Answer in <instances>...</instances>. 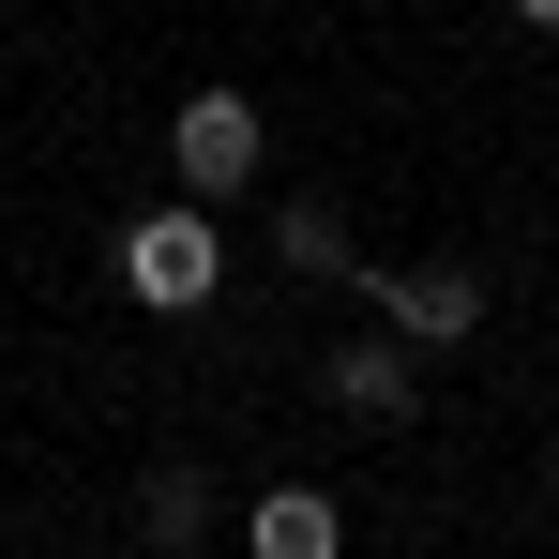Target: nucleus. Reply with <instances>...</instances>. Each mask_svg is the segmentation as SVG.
I'll list each match as a JSON object with an SVG mask.
<instances>
[{
    "label": "nucleus",
    "instance_id": "nucleus-3",
    "mask_svg": "<svg viewBox=\"0 0 559 559\" xmlns=\"http://www.w3.org/2000/svg\"><path fill=\"white\" fill-rule=\"evenodd\" d=\"M378 318H393V348H454V333H484V287L454 273V258H424V273H364Z\"/></svg>",
    "mask_w": 559,
    "mask_h": 559
},
{
    "label": "nucleus",
    "instance_id": "nucleus-6",
    "mask_svg": "<svg viewBox=\"0 0 559 559\" xmlns=\"http://www.w3.org/2000/svg\"><path fill=\"white\" fill-rule=\"evenodd\" d=\"M152 545H167V559H182V545H212V484H197L182 454L152 468Z\"/></svg>",
    "mask_w": 559,
    "mask_h": 559
},
{
    "label": "nucleus",
    "instance_id": "nucleus-1",
    "mask_svg": "<svg viewBox=\"0 0 559 559\" xmlns=\"http://www.w3.org/2000/svg\"><path fill=\"white\" fill-rule=\"evenodd\" d=\"M121 287H136L152 318H197V302L227 287V242H212V212H197V197L136 212V227H121Z\"/></svg>",
    "mask_w": 559,
    "mask_h": 559
},
{
    "label": "nucleus",
    "instance_id": "nucleus-8",
    "mask_svg": "<svg viewBox=\"0 0 559 559\" xmlns=\"http://www.w3.org/2000/svg\"><path fill=\"white\" fill-rule=\"evenodd\" d=\"M514 15H530V31H559V0H514Z\"/></svg>",
    "mask_w": 559,
    "mask_h": 559
},
{
    "label": "nucleus",
    "instance_id": "nucleus-5",
    "mask_svg": "<svg viewBox=\"0 0 559 559\" xmlns=\"http://www.w3.org/2000/svg\"><path fill=\"white\" fill-rule=\"evenodd\" d=\"M333 408H348V424H408V408H424V393H408V348H393V333H348V348H333Z\"/></svg>",
    "mask_w": 559,
    "mask_h": 559
},
{
    "label": "nucleus",
    "instance_id": "nucleus-4",
    "mask_svg": "<svg viewBox=\"0 0 559 559\" xmlns=\"http://www.w3.org/2000/svg\"><path fill=\"white\" fill-rule=\"evenodd\" d=\"M242 545H258V559H348V514H333L318 484H258V514H242Z\"/></svg>",
    "mask_w": 559,
    "mask_h": 559
},
{
    "label": "nucleus",
    "instance_id": "nucleus-7",
    "mask_svg": "<svg viewBox=\"0 0 559 559\" xmlns=\"http://www.w3.org/2000/svg\"><path fill=\"white\" fill-rule=\"evenodd\" d=\"M273 242L302 258V273H348V227H333V197H287V212H273Z\"/></svg>",
    "mask_w": 559,
    "mask_h": 559
},
{
    "label": "nucleus",
    "instance_id": "nucleus-2",
    "mask_svg": "<svg viewBox=\"0 0 559 559\" xmlns=\"http://www.w3.org/2000/svg\"><path fill=\"white\" fill-rule=\"evenodd\" d=\"M167 167H182V197L212 212V197H242L258 167H273V121H258L242 92H197L182 121H167Z\"/></svg>",
    "mask_w": 559,
    "mask_h": 559
}]
</instances>
